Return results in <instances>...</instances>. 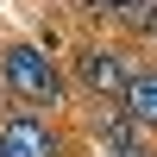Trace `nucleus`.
Here are the masks:
<instances>
[{"instance_id":"1","label":"nucleus","mask_w":157,"mask_h":157,"mask_svg":"<svg viewBox=\"0 0 157 157\" xmlns=\"http://www.w3.org/2000/svg\"><path fill=\"white\" fill-rule=\"evenodd\" d=\"M0 88H6L19 107H57L63 101V69L50 63L44 44L6 38V44H0Z\"/></svg>"},{"instance_id":"2","label":"nucleus","mask_w":157,"mask_h":157,"mask_svg":"<svg viewBox=\"0 0 157 157\" xmlns=\"http://www.w3.org/2000/svg\"><path fill=\"white\" fill-rule=\"evenodd\" d=\"M0 157H69V132L38 107H13L0 120Z\"/></svg>"},{"instance_id":"3","label":"nucleus","mask_w":157,"mask_h":157,"mask_svg":"<svg viewBox=\"0 0 157 157\" xmlns=\"http://www.w3.org/2000/svg\"><path fill=\"white\" fill-rule=\"evenodd\" d=\"M126 50L120 44H82L75 50V82L88 88L94 101H120V88H126Z\"/></svg>"},{"instance_id":"4","label":"nucleus","mask_w":157,"mask_h":157,"mask_svg":"<svg viewBox=\"0 0 157 157\" xmlns=\"http://www.w3.org/2000/svg\"><path fill=\"white\" fill-rule=\"evenodd\" d=\"M120 113L138 126L145 138H157V63H138L120 88Z\"/></svg>"},{"instance_id":"5","label":"nucleus","mask_w":157,"mask_h":157,"mask_svg":"<svg viewBox=\"0 0 157 157\" xmlns=\"http://www.w3.org/2000/svg\"><path fill=\"white\" fill-rule=\"evenodd\" d=\"M88 132H94L107 151H113V145H132V138H145V132H138V126L126 120L120 107H107V101H94V107H88Z\"/></svg>"},{"instance_id":"6","label":"nucleus","mask_w":157,"mask_h":157,"mask_svg":"<svg viewBox=\"0 0 157 157\" xmlns=\"http://www.w3.org/2000/svg\"><path fill=\"white\" fill-rule=\"evenodd\" d=\"M120 25H126L132 38H151V32H157V0H126Z\"/></svg>"},{"instance_id":"7","label":"nucleus","mask_w":157,"mask_h":157,"mask_svg":"<svg viewBox=\"0 0 157 157\" xmlns=\"http://www.w3.org/2000/svg\"><path fill=\"white\" fill-rule=\"evenodd\" d=\"M107 157H157V151H151V138H132V145H113Z\"/></svg>"},{"instance_id":"8","label":"nucleus","mask_w":157,"mask_h":157,"mask_svg":"<svg viewBox=\"0 0 157 157\" xmlns=\"http://www.w3.org/2000/svg\"><path fill=\"white\" fill-rule=\"evenodd\" d=\"M88 6H94V13H107V19H120V13H126V0H88Z\"/></svg>"}]
</instances>
